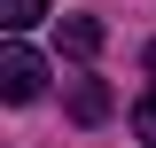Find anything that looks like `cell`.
Masks as SVG:
<instances>
[{"label":"cell","mask_w":156,"mask_h":148,"mask_svg":"<svg viewBox=\"0 0 156 148\" xmlns=\"http://www.w3.org/2000/svg\"><path fill=\"white\" fill-rule=\"evenodd\" d=\"M39 86H47V62H39L23 39H8V47H0V93H8V101H39Z\"/></svg>","instance_id":"cell-1"},{"label":"cell","mask_w":156,"mask_h":148,"mask_svg":"<svg viewBox=\"0 0 156 148\" xmlns=\"http://www.w3.org/2000/svg\"><path fill=\"white\" fill-rule=\"evenodd\" d=\"M70 117L78 125H101V117H109V86H101V78H70Z\"/></svg>","instance_id":"cell-2"},{"label":"cell","mask_w":156,"mask_h":148,"mask_svg":"<svg viewBox=\"0 0 156 148\" xmlns=\"http://www.w3.org/2000/svg\"><path fill=\"white\" fill-rule=\"evenodd\" d=\"M62 55L70 62H94L101 55V23L94 16H62Z\"/></svg>","instance_id":"cell-3"},{"label":"cell","mask_w":156,"mask_h":148,"mask_svg":"<svg viewBox=\"0 0 156 148\" xmlns=\"http://www.w3.org/2000/svg\"><path fill=\"white\" fill-rule=\"evenodd\" d=\"M39 16H47V0H0V23L8 31H31Z\"/></svg>","instance_id":"cell-4"},{"label":"cell","mask_w":156,"mask_h":148,"mask_svg":"<svg viewBox=\"0 0 156 148\" xmlns=\"http://www.w3.org/2000/svg\"><path fill=\"white\" fill-rule=\"evenodd\" d=\"M133 132H140V140L156 148V93H148V101H133Z\"/></svg>","instance_id":"cell-5"},{"label":"cell","mask_w":156,"mask_h":148,"mask_svg":"<svg viewBox=\"0 0 156 148\" xmlns=\"http://www.w3.org/2000/svg\"><path fill=\"white\" fill-rule=\"evenodd\" d=\"M148 78H156V47H148Z\"/></svg>","instance_id":"cell-6"}]
</instances>
